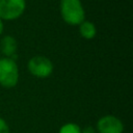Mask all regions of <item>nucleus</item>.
Listing matches in <instances>:
<instances>
[{
    "label": "nucleus",
    "mask_w": 133,
    "mask_h": 133,
    "mask_svg": "<svg viewBox=\"0 0 133 133\" xmlns=\"http://www.w3.org/2000/svg\"><path fill=\"white\" fill-rule=\"evenodd\" d=\"M59 11L63 22L71 26H78L85 20V10L81 0H60Z\"/></svg>",
    "instance_id": "obj_1"
},
{
    "label": "nucleus",
    "mask_w": 133,
    "mask_h": 133,
    "mask_svg": "<svg viewBox=\"0 0 133 133\" xmlns=\"http://www.w3.org/2000/svg\"><path fill=\"white\" fill-rule=\"evenodd\" d=\"M96 129L98 133H123L124 124L114 115H104L98 119Z\"/></svg>",
    "instance_id": "obj_5"
},
{
    "label": "nucleus",
    "mask_w": 133,
    "mask_h": 133,
    "mask_svg": "<svg viewBox=\"0 0 133 133\" xmlns=\"http://www.w3.org/2000/svg\"><path fill=\"white\" fill-rule=\"evenodd\" d=\"M27 69H28V72L32 76L36 78L45 79V78H48L53 73L54 66H53L52 61L48 57L36 55V56L31 57L28 60Z\"/></svg>",
    "instance_id": "obj_3"
},
{
    "label": "nucleus",
    "mask_w": 133,
    "mask_h": 133,
    "mask_svg": "<svg viewBox=\"0 0 133 133\" xmlns=\"http://www.w3.org/2000/svg\"><path fill=\"white\" fill-rule=\"evenodd\" d=\"M81 130L82 129L79 127V125L75 123H66L60 127L58 133H82Z\"/></svg>",
    "instance_id": "obj_8"
},
{
    "label": "nucleus",
    "mask_w": 133,
    "mask_h": 133,
    "mask_svg": "<svg viewBox=\"0 0 133 133\" xmlns=\"http://www.w3.org/2000/svg\"><path fill=\"white\" fill-rule=\"evenodd\" d=\"M0 133H9V127L6 121L0 117Z\"/></svg>",
    "instance_id": "obj_9"
},
{
    "label": "nucleus",
    "mask_w": 133,
    "mask_h": 133,
    "mask_svg": "<svg viewBox=\"0 0 133 133\" xmlns=\"http://www.w3.org/2000/svg\"><path fill=\"white\" fill-rule=\"evenodd\" d=\"M81 132L82 133H95V129L92 127H90V126H87L83 130H81Z\"/></svg>",
    "instance_id": "obj_10"
},
{
    "label": "nucleus",
    "mask_w": 133,
    "mask_h": 133,
    "mask_svg": "<svg viewBox=\"0 0 133 133\" xmlns=\"http://www.w3.org/2000/svg\"><path fill=\"white\" fill-rule=\"evenodd\" d=\"M78 26H79V33L84 39H92L97 35V27L90 21L84 20Z\"/></svg>",
    "instance_id": "obj_7"
},
{
    "label": "nucleus",
    "mask_w": 133,
    "mask_h": 133,
    "mask_svg": "<svg viewBox=\"0 0 133 133\" xmlns=\"http://www.w3.org/2000/svg\"><path fill=\"white\" fill-rule=\"evenodd\" d=\"M19 81V66L15 59L0 57V85L12 88Z\"/></svg>",
    "instance_id": "obj_2"
},
{
    "label": "nucleus",
    "mask_w": 133,
    "mask_h": 133,
    "mask_svg": "<svg viewBox=\"0 0 133 133\" xmlns=\"http://www.w3.org/2000/svg\"><path fill=\"white\" fill-rule=\"evenodd\" d=\"M17 50H18V43L14 36L5 35L0 39V52L4 55V57L14 59Z\"/></svg>",
    "instance_id": "obj_6"
},
{
    "label": "nucleus",
    "mask_w": 133,
    "mask_h": 133,
    "mask_svg": "<svg viewBox=\"0 0 133 133\" xmlns=\"http://www.w3.org/2000/svg\"><path fill=\"white\" fill-rule=\"evenodd\" d=\"M26 9V0H0V19L14 21L19 19Z\"/></svg>",
    "instance_id": "obj_4"
},
{
    "label": "nucleus",
    "mask_w": 133,
    "mask_h": 133,
    "mask_svg": "<svg viewBox=\"0 0 133 133\" xmlns=\"http://www.w3.org/2000/svg\"><path fill=\"white\" fill-rule=\"evenodd\" d=\"M3 30H4V24H3V21L0 19V36L2 35Z\"/></svg>",
    "instance_id": "obj_11"
}]
</instances>
